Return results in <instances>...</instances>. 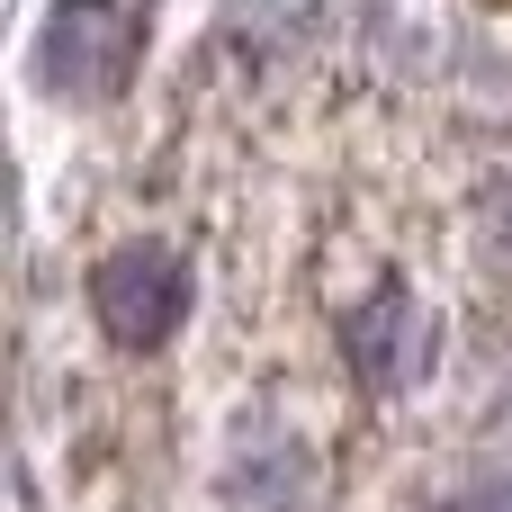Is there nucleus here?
Returning a JSON list of instances; mask_svg holds the SVG:
<instances>
[{"label":"nucleus","mask_w":512,"mask_h":512,"mask_svg":"<svg viewBox=\"0 0 512 512\" xmlns=\"http://www.w3.org/2000/svg\"><path fill=\"white\" fill-rule=\"evenodd\" d=\"M432 512H512V477H486V486H468V495H450Z\"/></svg>","instance_id":"obj_6"},{"label":"nucleus","mask_w":512,"mask_h":512,"mask_svg":"<svg viewBox=\"0 0 512 512\" xmlns=\"http://www.w3.org/2000/svg\"><path fill=\"white\" fill-rule=\"evenodd\" d=\"M225 486H234V504H252V512H306V495H315V459H306V441L252 423V432L234 441Z\"/></svg>","instance_id":"obj_4"},{"label":"nucleus","mask_w":512,"mask_h":512,"mask_svg":"<svg viewBox=\"0 0 512 512\" xmlns=\"http://www.w3.org/2000/svg\"><path fill=\"white\" fill-rule=\"evenodd\" d=\"M135 54H144V18L126 0H54L45 27H36V81L72 108L117 99Z\"/></svg>","instance_id":"obj_1"},{"label":"nucleus","mask_w":512,"mask_h":512,"mask_svg":"<svg viewBox=\"0 0 512 512\" xmlns=\"http://www.w3.org/2000/svg\"><path fill=\"white\" fill-rule=\"evenodd\" d=\"M90 315H99V333L126 342V351L171 342L180 315H189V261H180L171 243H126V252H108V261L90 270Z\"/></svg>","instance_id":"obj_2"},{"label":"nucleus","mask_w":512,"mask_h":512,"mask_svg":"<svg viewBox=\"0 0 512 512\" xmlns=\"http://www.w3.org/2000/svg\"><path fill=\"white\" fill-rule=\"evenodd\" d=\"M477 234H486V261H504V270H512V180L486 198V225H477Z\"/></svg>","instance_id":"obj_5"},{"label":"nucleus","mask_w":512,"mask_h":512,"mask_svg":"<svg viewBox=\"0 0 512 512\" xmlns=\"http://www.w3.org/2000/svg\"><path fill=\"white\" fill-rule=\"evenodd\" d=\"M342 360H351V378H360L369 396H405V387L432 378V360H441V324H432L405 288H378L369 306L342 315Z\"/></svg>","instance_id":"obj_3"}]
</instances>
